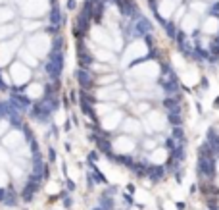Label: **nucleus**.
<instances>
[{
    "mask_svg": "<svg viewBox=\"0 0 219 210\" xmlns=\"http://www.w3.org/2000/svg\"><path fill=\"white\" fill-rule=\"evenodd\" d=\"M210 54H211V56H217V58H219V35H215V37L210 41Z\"/></svg>",
    "mask_w": 219,
    "mask_h": 210,
    "instance_id": "aec40b11",
    "label": "nucleus"
},
{
    "mask_svg": "<svg viewBox=\"0 0 219 210\" xmlns=\"http://www.w3.org/2000/svg\"><path fill=\"white\" fill-rule=\"evenodd\" d=\"M144 158H146L148 164H152V166H165V162L169 160V150L160 145V146H156L152 152H148Z\"/></svg>",
    "mask_w": 219,
    "mask_h": 210,
    "instance_id": "423d86ee",
    "label": "nucleus"
},
{
    "mask_svg": "<svg viewBox=\"0 0 219 210\" xmlns=\"http://www.w3.org/2000/svg\"><path fill=\"white\" fill-rule=\"evenodd\" d=\"M92 58H94L96 62H104V64H110V66L117 64L116 54H113L112 50H108V48H96L94 52H92Z\"/></svg>",
    "mask_w": 219,
    "mask_h": 210,
    "instance_id": "9d476101",
    "label": "nucleus"
},
{
    "mask_svg": "<svg viewBox=\"0 0 219 210\" xmlns=\"http://www.w3.org/2000/svg\"><path fill=\"white\" fill-rule=\"evenodd\" d=\"M77 58H79V64L81 67H85V70H88V66L94 62V58H92V52H88L87 46H79V50H77Z\"/></svg>",
    "mask_w": 219,
    "mask_h": 210,
    "instance_id": "ddd939ff",
    "label": "nucleus"
},
{
    "mask_svg": "<svg viewBox=\"0 0 219 210\" xmlns=\"http://www.w3.org/2000/svg\"><path fill=\"white\" fill-rule=\"evenodd\" d=\"M142 149H144V152H152L156 146H160V141H158V137L156 135H152V137H146V139H142Z\"/></svg>",
    "mask_w": 219,
    "mask_h": 210,
    "instance_id": "dca6fc26",
    "label": "nucleus"
},
{
    "mask_svg": "<svg viewBox=\"0 0 219 210\" xmlns=\"http://www.w3.org/2000/svg\"><path fill=\"white\" fill-rule=\"evenodd\" d=\"M117 8H119V12H121L123 18L125 19H131V21H135L137 18L142 15L135 0H119V2H117Z\"/></svg>",
    "mask_w": 219,
    "mask_h": 210,
    "instance_id": "39448f33",
    "label": "nucleus"
},
{
    "mask_svg": "<svg viewBox=\"0 0 219 210\" xmlns=\"http://www.w3.org/2000/svg\"><path fill=\"white\" fill-rule=\"evenodd\" d=\"M144 116H146L144 118V123L154 131V135L156 133H161V131L165 129V125H167V118L161 116V112H160V110H156V108H152L150 112H146Z\"/></svg>",
    "mask_w": 219,
    "mask_h": 210,
    "instance_id": "7ed1b4c3",
    "label": "nucleus"
},
{
    "mask_svg": "<svg viewBox=\"0 0 219 210\" xmlns=\"http://www.w3.org/2000/svg\"><path fill=\"white\" fill-rule=\"evenodd\" d=\"M152 108H154V102H150V100H140L138 104H135V112L137 114H146Z\"/></svg>",
    "mask_w": 219,
    "mask_h": 210,
    "instance_id": "a211bd4d",
    "label": "nucleus"
},
{
    "mask_svg": "<svg viewBox=\"0 0 219 210\" xmlns=\"http://www.w3.org/2000/svg\"><path fill=\"white\" fill-rule=\"evenodd\" d=\"M135 141L129 135H119V137H112V149L116 154H133L135 152Z\"/></svg>",
    "mask_w": 219,
    "mask_h": 210,
    "instance_id": "20e7f679",
    "label": "nucleus"
},
{
    "mask_svg": "<svg viewBox=\"0 0 219 210\" xmlns=\"http://www.w3.org/2000/svg\"><path fill=\"white\" fill-rule=\"evenodd\" d=\"M213 168H215V176H219V156L213 160Z\"/></svg>",
    "mask_w": 219,
    "mask_h": 210,
    "instance_id": "5701e85b",
    "label": "nucleus"
},
{
    "mask_svg": "<svg viewBox=\"0 0 219 210\" xmlns=\"http://www.w3.org/2000/svg\"><path fill=\"white\" fill-rule=\"evenodd\" d=\"M169 137L175 139V141L185 139V127H182V125H173V127H171V131H169Z\"/></svg>",
    "mask_w": 219,
    "mask_h": 210,
    "instance_id": "6ab92c4d",
    "label": "nucleus"
},
{
    "mask_svg": "<svg viewBox=\"0 0 219 210\" xmlns=\"http://www.w3.org/2000/svg\"><path fill=\"white\" fill-rule=\"evenodd\" d=\"M160 104L165 114H181V100L179 97H161Z\"/></svg>",
    "mask_w": 219,
    "mask_h": 210,
    "instance_id": "1a4fd4ad",
    "label": "nucleus"
},
{
    "mask_svg": "<svg viewBox=\"0 0 219 210\" xmlns=\"http://www.w3.org/2000/svg\"><path fill=\"white\" fill-rule=\"evenodd\" d=\"M117 104L116 102H106V100H98L92 104V112H94V116L96 118H102V116H106V114H110L112 110H116Z\"/></svg>",
    "mask_w": 219,
    "mask_h": 210,
    "instance_id": "f8f14e48",
    "label": "nucleus"
},
{
    "mask_svg": "<svg viewBox=\"0 0 219 210\" xmlns=\"http://www.w3.org/2000/svg\"><path fill=\"white\" fill-rule=\"evenodd\" d=\"M46 176L39 139L25 114L0 91V201L15 204L17 197L31 201Z\"/></svg>",
    "mask_w": 219,
    "mask_h": 210,
    "instance_id": "f257e3e1",
    "label": "nucleus"
},
{
    "mask_svg": "<svg viewBox=\"0 0 219 210\" xmlns=\"http://www.w3.org/2000/svg\"><path fill=\"white\" fill-rule=\"evenodd\" d=\"M65 6H67V10H71V12H73V10H77V2H75V0H67Z\"/></svg>",
    "mask_w": 219,
    "mask_h": 210,
    "instance_id": "412c9836",
    "label": "nucleus"
},
{
    "mask_svg": "<svg viewBox=\"0 0 219 210\" xmlns=\"http://www.w3.org/2000/svg\"><path fill=\"white\" fill-rule=\"evenodd\" d=\"M104 12H106V2L94 4V6H92V21H94V23H102Z\"/></svg>",
    "mask_w": 219,
    "mask_h": 210,
    "instance_id": "2eb2a0df",
    "label": "nucleus"
},
{
    "mask_svg": "<svg viewBox=\"0 0 219 210\" xmlns=\"http://www.w3.org/2000/svg\"><path fill=\"white\" fill-rule=\"evenodd\" d=\"M161 27H163V31H165V35L169 37L171 41H175V37H177V33H179V27H177V25L171 21V19H167V21H165L163 25H161Z\"/></svg>",
    "mask_w": 219,
    "mask_h": 210,
    "instance_id": "f3484780",
    "label": "nucleus"
},
{
    "mask_svg": "<svg viewBox=\"0 0 219 210\" xmlns=\"http://www.w3.org/2000/svg\"><path fill=\"white\" fill-rule=\"evenodd\" d=\"M77 83H79L81 91H92L94 89V73H90L85 67L77 70Z\"/></svg>",
    "mask_w": 219,
    "mask_h": 210,
    "instance_id": "6e6552de",
    "label": "nucleus"
},
{
    "mask_svg": "<svg viewBox=\"0 0 219 210\" xmlns=\"http://www.w3.org/2000/svg\"><path fill=\"white\" fill-rule=\"evenodd\" d=\"M213 108H219V94L215 97V100H213Z\"/></svg>",
    "mask_w": 219,
    "mask_h": 210,
    "instance_id": "b1692460",
    "label": "nucleus"
},
{
    "mask_svg": "<svg viewBox=\"0 0 219 210\" xmlns=\"http://www.w3.org/2000/svg\"><path fill=\"white\" fill-rule=\"evenodd\" d=\"M64 129H65V131H71V123H69V122H67V123L64 125Z\"/></svg>",
    "mask_w": 219,
    "mask_h": 210,
    "instance_id": "393cba45",
    "label": "nucleus"
},
{
    "mask_svg": "<svg viewBox=\"0 0 219 210\" xmlns=\"http://www.w3.org/2000/svg\"><path fill=\"white\" fill-rule=\"evenodd\" d=\"M121 77L117 75L116 71H110V73H102V75H94V87H108L117 83Z\"/></svg>",
    "mask_w": 219,
    "mask_h": 210,
    "instance_id": "9b49d317",
    "label": "nucleus"
},
{
    "mask_svg": "<svg viewBox=\"0 0 219 210\" xmlns=\"http://www.w3.org/2000/svg\"><path fill=\"white\" fill-rule=\"evenodd\" d=\"M88 71L94 73V75H102V73H110L112 71V66L110 64H104V62H92L90 66H88Z\"/></svg>",
    "mask_w": 219,
    "mask_h": 210,
    "instance_id": "4468645a",
    "label": "nucleus"
},
{
    "mask_svg": "<svg viewBox=\"0 0 219 210\" xmlns=\"http://www.w3.org/2000/svg\"><path fill=\"white\" fill-rule=\"evenodd\" d=\"M88 158H90L92 162H94V160H98V158H100V152H98V150H92V152H90V156H88Z\"/></svg>",
    "mask_w": 219,
    "mask_h": 210,
    "instance_id": "4be33fe9",
    "label": "nucleus"
},
{
    "mask_svg": "<svg viewBox=\"0 0 219 210\" xmlns=\"http://www.w3.org/2000/svg\"><path fill=\"white\" fill-rule=\"evenodd\" d=\"M125 116H127V114H125V108H116V110H112L110 114L102 116V118L96 122L98 131H100V133H106V135H112L116 129H119V123H121V120H123Z\"/></svg>",
    "mask_w": 219,
    "mask_h": 210,
    "instance_id": "f03ea898",
    "label": "nucleus"
},
{
    "mask_svg": "<svg viewBox=\"0 0 219 210\" xmlns=\"http://www.w3.org/2000/svg\"><path fill=\"white\" fill-rule=\"evenodd\" d=\"M119 129L125 131V135H140L142 133V122H140L138 118L135 116H125L121 120V123H119Z\"/></svg>",
    "mask_w": 219,
    "mask_h": 210,
    "instance_id": "0eeeda50",
    "label": "nucleus"
}]
</instances>
